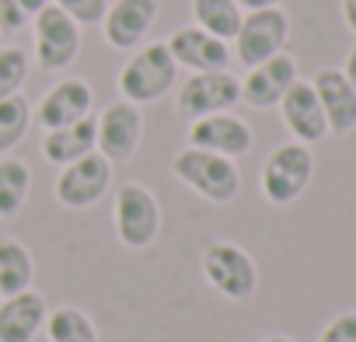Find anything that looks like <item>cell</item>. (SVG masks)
Wrapping results in <instances>:
<instances>
[{
  "instance_id": "obj_1",
  "label": "cell",
  "mask_w": 356,
  "mask_h": 342,
  "mask_svg": "<svg viewBox=\"0 0 356 342\" xmlns=\"http://www.w3.org/2000/svg\"><path fill=\"white\" fill-rule=\"evenodd\" d=\"M171 171L175 179L186 189H193L196 196H203L207 203H231L241 193V171L231 157L200 150V147H182L171 157Z\"/></svg>"
},
{
  "instance_id": "obj_2",
  "label": "cell",
  "mask_w": 356,
  "mask_h": 342,
  "mask_svg": "<svg viewBox=\"0 0 356 342\" xmlns=\"http://www.w3.org/2000/svg\"><path fill=\"white\" fill-rule=\"evenodd\" d=\"M178 81V63L171 60L164 42H143L129 53L119 70V95L133 105H150L164 98Z\"/></svg>"
},
{
  "instance_id": "obj_3",
  "label": "cell",
  "mask_w": 356,
  "mask_h": 342,
  "mask_svg": "<svg viewBox=\"0 0 356 342\" xmlns=\"http://www.w3.org/2000/svg\"><path fill=\"white\" fill-rule=\"evenodd\" d=\"M311 179H314V154H311V147L297 143V140H286L266 157L262 175H259V189H262V196L273 206H290V203H297L307 193Z\"/></svg>"
},
{
  "instance_id": "obj_4",
  "label": "cell",
  "mask_w": 356,
  "mask_h": 342,
  "mask_svg": "<svg viewBox=\"0 0 356 342\" xmlns=\"http://www.w3.org/2000/svg\"><path fill=\"white\" fill-rule=\"evenodd\" d=\"M112 227H115V238L126 248H133V252L150 248L161 234L157 196L143 182H122L112 196Z\"/></svg>"
},
{
  "instance_id": "obj_5",
  "label": "cell",
  "mask_w": 356,
  "mask_h": 342,
  "mask_svg": "<svg viewBox=\"0 0 356 342\" xmlns=\"http://www.w3.org/2000/svg\"><path fill=\"white\" fill-rule=\"evenodd\" d=\"M200 266H203L207 283H210L224 300L241 304V300H248V297L255 293V286H259V266H255V259H252L241 245H234V241H210V245L203 248Z\"/></svg>"
},
{
  "instance_id": "obj_6",
  "label": "cell",
  "mask_w": 356,
  "mask_h": 342,
  "mask_svg": "<svg viewBox=\"0 0 356 342\" xmlns=\"http://www.w3.org/2000/svg\"><path fill=\"white\" fill-rule=\"evenodd\" d=\"M286 42H290V15L283 8H262V11H245L231 53L241 67L252 70L283 53Z\"/></svg>"
},
{
  "instance_id": "obj_7",
  "label": "cell",
  "mask_w": 356,
  "mask_h": 342,
  "mask_svg": "<svg viewBox=\"0 0 356 342\" xmlns=\"http://www.w3.org/2000/svg\"><path fill=\"white\" fill-rule=\"evenodd\" d=\"M241 101V77L231 70H203V74H189L186 84L178 88L175 98V112L186 122H196L203 115H217V112H231Z\"/></svg>"
},
{
  "instance_id": "obj_8",
  "label": "cell",
  "mask_w": 356,
  "mask_h": 342,
  "mask_svg": "<svg viewBox=\"0 0 356 342\" xmlns=\"http://www.w3.org/2000/svg\"><path fill=\"white\" fill-rule=\"evenodd\" d=\"M32 32H35V60L46 74H60L81 56L84 28L70 15H63L56 4H49L32 22Z\"/></svg>"
},
{
  "instance_id": "obj_9",
  "label": "cell",
  "mask_w": 356,
  "mask_h": 342,
  "mask_svg": "<svg viewBox=\"0 0 356 342\" xmlns=\"http://www.w3.org/2000/svg\"><path fill=\"white\" fill-rule=\"evenodd\" d=\"M108 186H112V161L102 157L98 150H91L81 161L60 168V179H56L53 193H56V203L60 206H67V210H88L98 200H105Z\"/></svg>"
},
{
  "instance_id": "obj_10",
  "label": "cell",
  "mask_w": 356,
  "mask_h": 342,
  "mask_svg": "<svg viewBox=\"0 0 356 342\" xmlns=\"http://www.w3.org/2000/svg\"><path fill=\"white\" fill-rule=\"evenodd\" d=\"M140 140H143L140 105L119 98L102 108V115H98V154L102 157H108L112 164H122L140 150Z\"/></svg>"
},
{
  "instance_id": "obj_11",
  "label": "cell",
  "mask_w": 356,
  "mask_h": 342,
  "mask_svg": "<svg viewBox=\"0 0 356 342\" xmlns=\"http://www.w3.org/2000/svg\"><path fill=\"white\" fill-rule=\"evenodd\" d=\"M157 22V0H112L102 18V39L108 49L133 53L147 42Z\"/></svg>"
},
{
  "instance_id": "obj_12",
  "label": "cell",
  "mask_w": 356,
  "mask_h": 342,
  "mask_svg": "<svg viewBox=\"0 0 356 342\" xmlns=\"http://www.w3.org/2000/svg\"><path fill=\"white\" fill-rule=\"evenodd\" d=\"M171 60L178 67H186L189 74H203V70H231V46L210 32H203L200 25H182V28H175L171 39L164 42Z\"/></svg>"
},
{
  "instance_id": "obj_13",
  "label": "cell",
  "mask_w": 356,
  "mask_h": 342,
  "mask_svg": "<svg viewBox=\"0 0 356 342\" xmlns=\"http://www.w3.org/2000/svg\"><path fill=\"white\" fill-rule=\"evenodd\" d=\"M252 143H255L252 126L234 112H217V115H203V119L189 122V147L238 161L252 150Z\"/></svg>"
},
{
  "instance_id": "obj_14",
  "label": "cell",
  "mask_w": 356,
  "mask_h": 342,
  "mask_svg": "<svg viewBox=\"0 0 356 342\" xmlns=\"http://www.w3.org/2000/svg\"><path fill=\"white\" fill-rule=\"evenodd\" d=\"M91 105H95V91L84 77H63L56 81L42 98L39 105L32 108L35 122L42 129H60V126H70V122H81L91 115Z\"/></svg>"
},
{
  "instance_id": "obj_15",
  "label": "cell",
  "mask_w": 356,
  "mask_h": 342,
  "mask_svg": "<svg viewBox=\"0 0 356 342\" xmlns=\"http://www.w3.org/2000/svg\"><path fill=\"white\" fill-rule=\"evenodd\" d=\"M293 81H300V70H297V60L283 49L273 60L248 70V77L241 81V101L252 108H276L283 95L293 88Z\"/></svg>"
},
{
  "instance_id": "obj_16",
  "label": "cell",
  "mask_w": 356,
  "mask_h": 342,
  "mask_svg": "<svg viewBox=\"0 0 356 342\" xmlns=\"http://www.w3.org/2000/svg\"><path fill=\"white\" fill-rule=\"evenodd\" d=\"M276 108H280L283 126L290 129V136L297 143L314 147L328 136V122H325V112H321V101H318L311 81H293V88L283 95V101Z\"/></svg>"
},
{
  "instance_id": "obj_17",
  "label": "cell",
  "mask_w": 356,
  "mask_h": 342,
  "mask_svg": "<svg viewBox=\"0 0 356 342\" xmlns=\"http://www.w3.org/2000/svg\"><path fill=\"white\" fill-rule=\"evenodd\" d=\"M311 84H314L318 101H321L328 133H335V136L353 133L356 129V88L346 81V74L339 67H325L314 74Z\"/></svg>"
},
{
  "instance_id": "obj_18",
  "label": "cell",
  "mask_w": 356,
  "mask_h": 342,
  "mask_svg": "<svg viewBox=\"0 0 356 342\" xmlns=\"http://www.w3.org/2000/svg\"><path fill=\"white\" fill-rule=\"evenodd\" d=\"M49 304L39 290H22L15 297H0V342H35L46 328Z\"/></svg>"
},
{
  "instance_id": "obj_19",
  "label": "cell",
  "mask_w": 356,
  "mask_h": 342,
  "mask_svg": "<svg viewBox=\"0 0 356 342\" xmlns=\"http://www.w3.org/2000/svg\"><path fill=\"white\" fill-rule=\"evenodd\" d=\"M91 150H98V119L95 115L70 122V126H60V129H46V136H42V157L49 164H60V168L81 161Z\"/></svg>"
},
{
  "instance_id": "obj_20",
  "label": "cell",
  "mask_w": 356,
  "mask_h": 342,
  "mask_svg": "<svg viewBox=\"0 0 356 342\" xmlns=\"http://www.w3.org/2000/svg\"><path fill=\"white\" fill-rule=\"evenodd\" d=\"M32 193V168L22 157H0V220H15Z\"/></svg>"
},
{
  "instance_id": "obj_21",
  "label": "cell",
  "mask_w": 356,
  "mask_h": 342,
  "mask_svg": "<svg viewBox=\"0 0 356 342\" xmlns=\"http://www.w3.org/2000/svg\"><path fill=\"white\" fill-rule=\"evenodd\" d=\"M32 279H35L32 252L22 241L4 238L0 241V297H15L22 290H32Z\"/></svg>"
},
{
  "instance_id": "obj_22",
  "label": "cell",
  "mask_w": 356,
  "mask_h": 342,
  "mask_svg": "<svg viewBox=\"0 0 356 342\" xmlns=\"http://www.w3.org/2000/svg\"><path fill=\"white\" fill-rule=\"evenodd\" d=\"M189 11H193V25H200L203 32H210L224 42H234L241 18H245L238 0H193Z\"/></svg>"
},
{
  "instance_id": "obj_23",
  "label": "cell",
  "mask_w": 356,
  "mask_h": 342,
  "mask_svg": "<svg viewBox=\"0 0 356 342\" xmlns=\"http://www.w3.org/2000/svg\"><path fill=\"white\" fill-rule=\"evenodd\" d=\"M46 335H49V342H102L95 321H91L81 307H70V304L49 311V318H46Z\"/></svg>"
},
{
  "instance_id": "obj_24",
  "label": "cell",
  "mask_w": 356,
  "mask_h": 342,
  "mask_svg": "<svg viewBox=\"0 0 356 342\" xmlns=\"http://www.w3.org/2000/svg\"><path fill=\"white\" fill-rule=\"evenodd\" d=\"M32 122H35V115H32V105L25 95H11L0 101V157L29 136Z\"/></svg>"
},
{
  "instance_id": "obj_25",
  "label": "cell",
  "mask_w": 356,
  "mask_h": 342,
  "mask_svg": "<svg viewBox=\"0 0 356 342\" xmlns=\"http://www.w3.org/2000/svg\"><path fill=\"white\" fill-rule=\"evenodd\" d=\"M29 70H32V63H29L25 49H18V46L0 49V101L11 98V95H22V88L29 81Z\"/></svg>"
},
{
  "instance_id": "obj_26",
  "label": "cell",
  "mask_w": 356,
  "mask_h": 342,
  "mask_svg": "<svg viewBox=\"0 0 356 342\" xmlns=\"http://www.w3.org/2000/svg\"><path fill=\"white\" fill-rule=\"evenodd\" d=\"M53 0H0V32L4 35H18L25 32Z\"/></svg>"
},
{
  "instance_id": "obj_27",
  "label": "cell",
  "mask_w": 356,
  "mask_h": 342,
  "mask_svg": "<svg viewBox=\"0 0 356 342\" xmlns=\"http://www.w3.org/2000/svg\"><path fill=\"white\" fill-rule=\"evenodd\" d=\"M53 4H56L63 15H70L81 28L102 25V18H105V11H108V0H53Z\"/></svg>"
},
{
  "instance_id": "obj_28",
  "label": "cell",
  "mask_w": 356,
  "mask_h": 342,
  "mask_svg": "<svg viewBox=\"0 0 356 342\" xmlns=\"http://www.w3.org/2000/svg\"><path fill=\"white\" fill-rule=\"evenodd\" d=\"M318 342H356V311L335 314V318L321 328Z\"/></svg>"
},
{
  "instance_id": "obj_29",
  "label": "cell",
  "mask_w": 356,
  "mask_h": 342,
  "mask_svg": "<svg viewBox=\"0 0 356 342\" xmlns=\"http://www.w3.org/2000/svg\"><path fill=\"white\" fill-rule=\"evenodd\" d=\"M339 11H342V22H346V28L356 35V0H339Z\"/></svg>"
},
{
  "instance_id": "obj_30",
  "label": "cell",
  "mask_w": 356,
  "mask_h": 342,
  "mask_svg": "<svg viewBox=\"0 0 356 342\" xmlns=\"http://www.w3.org/2000/svg\"><path fill=\"white\" fill-rule=\"evenodd\" d=\"M339 70H342V74H346V81L356 88V42H353V49L346 53V63H342Z\"/></svg>"
},
{
  "instance_id": "obj_31",
  "label": "cell",
  "mask_w": 356,
  "mask_h": 342,
  "mask_svg": "<svg viewBox=\"0 0 356 342\" xmlns=\"http://www.w3.org/2000/svg\"><path fill=\"white\" fill-rule=\"evenodd\" d=\"M241 11H262V8H280L283 0H238Z\"/></svg>"
},
{
  "instance_id": "obj_32",
  "label": "cell",
  "mask_w": 356,
  "mask_h": 342,
  "mask_svg": "<svg viewBox=\"0 0 356 342\" xmlns=\"http://www.w3.org/2000/svg\"><path fill=\"white\" fill-rule=\"evenodd\" d=\"M259 342H293L290 335H266V339H259Z\"/></svg>"
}]
</instances>
